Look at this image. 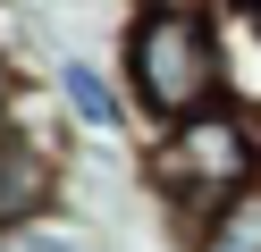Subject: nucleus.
I'll return each instance as SVG.
<instances>
[{"label": "nucleus", "mask_w": 261, "mask_h": 252, "mask_svg": "<svg viewBox=\"0 0 261 252\" xmlns=\"http://www.w3.org/2000/svg\"><path fill=\"white\" fill-rule=\"evenodd\" d=\"M186 252H261V185H253V193H236L211 227H194Z\"/></svg>", "instance_id": "obj_6"}, {"label": "nucleus", "mask_w": 261, "mask_h": 252, "mask_svg": "<svg viewBox=\"0 0 261 252\" xmlns=\"http://www.w3.org/2000/svg\"><path fill=\"white\" fill-rule=\"evenodd\" d=\"M135 9H194V17H211V0H135Z\"/></svg>", "instance_id": "obj_8"}, {"label": "nucleus", "mask_w": 261, "mask_h": 252, "mask_svg": "<svg viewBox=\"0 0 261 252\" xmlns=\"http://www.w3.org/2000/svg\"><path fill=\"white\" fill-rule=\"evenodd\" d=\"M59 193H68V143L25 101L17 118H0V244L59 218Z\"/></svg>", "instance_id": "obj_3"}, {"label": "nucleus", "mask_w": 261, "mask_h": 252, "mask_svg": "<svg viewBox=\"0 0 261 252\" xmlns=\"http://www.w3.org/2000/svg\"><path fill=\"white\" fill-rule=\"evenodd\" d=\"M143 177H152L160 210L177 218V235H194V227H211L236 193L261 185V126L236 118V109H202V118H186V126L152 134Z\"/></svg>", "instance_id": "obj_2"}, {"label": "nucleus", "mask_w": 261, "mask_h": 252, "mask_svg": "<svg viewBox=\"0 0 261 252\" xmlns=\"http://www.w3.org/2000/svg\"><path fill=\"white\" fill-rule=\"evenodd\" d=\"M51 84H59V101H68V118L85 134H101V143H118L126 126H135V101H126V84L110 76V67H93V59H51Z\"/></svg>", "instance_id": "obj_5"}, {"label": "nucleus", "mask_w": 261, "mask_h": 252, "mask_svg": "<svg viewBox=\"0 0 261 252\" xmlns=\"http://www.w3.org/2000/svg\"><path fill=\"white\" fill-rule=\"evenodd\" d=\"M25 109V76H17V59H0V118H17Z\"/></svg>", "instance_id": "obj_7"}, {"label": "nucleus", "mask_w": 261, "mask_h": 252, "mask_svg": "<svg viewBox=\"0 0 261 252\" xmlns=\"http://www.w3.org/2000/svg\"><path fill=\"white\" fill-rule=\"evenodd\" d=\"M118 84L135 101V126L169 134L219 101V42H211V17L194 9H135L118 34Z\"/></svg>", "instance_id": "obj_1"}, {"label": "nucleus", "mask_w": 261, "mask_h": 252, "mask_svg": "<svg viewBox=\"0 0 261 252\" xmlns=\"http://www.w3.org/2000/svg\"><path fill=\"white\" fill-rule=\"evenodd\" d=\"M211 42H219V101L261 126V9H211Z\"/></svg>", "instance_id": "obj_4"}]
</instances>
